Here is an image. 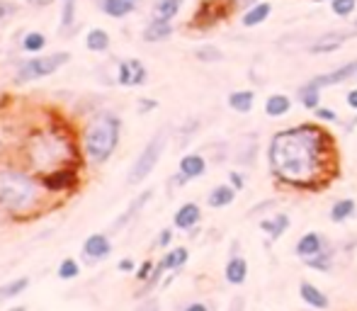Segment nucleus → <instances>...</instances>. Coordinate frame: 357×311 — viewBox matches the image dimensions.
I'll use <instances>...</instances> for the list:
<instances>
[{
    "mask_svg": "<svg viewBox=\"0 0 357 311\" xmlns=\"http://www.w3.org/2000/svg\"><path fill=\"white\" fill-rule=\"evenodd\" d=\"M268 163L280 183L296 190H319L338 173V146L319 124H296L273 134Z\"/></svg>",
    "mask_w": 357,
    "mask_h": 311,
    "instance_id": "f257e3e1",
    "label": "nucleus"
},
{
    "mask_svg": "<svg viewBox=\"0 0 357 311\" xmlns=\"http://www.w3.org/2000/svg\"><path fill=\"white\" fill-rule=\"evenodd\" d=\"M42 180L22 165H0V212L13 219L29 217L42 204Z\"/></svg>",
    "mask_w": 357,
    "mask_h": 311,
    "instance_id": "f03ea898",
    "label": "nucleus"
},
{
    "mask_svg": "<svg viewBox=\"0 0 357 311\" xmlns=\"http://www.w3.org/2000/svg\"><path fill=\"white\" fill-rule=\"evenodd\" d=\"M122 142V117L112 109L93 114L80 134V153L85 163L100 168L114 156Z\"/></svg>",
    "mask_w": 357,
    "mask_h": 311,
    "instance_id": "7ed1b4c3",
    "label": "nucleus"
},
{
    "mask_svg": "<svg viewBox=\"0 0 357 311\" xmlns=\"http://www.w3.org/2000/svg\"><path fill=\"white\" fill-rule=\"evenodd\" d=\"M75 142L66 134L49 129L27 142V165L32 173H49V170L63 168V165L75 163Z\"/></svg>",
    "mask_w": 357,
    "mask_h": 311,
    "instance_id": "20e7f679",
    "label": "nucleus"
},
{
    "mask_svg": "<svg viewBox=\"0 0 357 311\" xmlns=\"http://www.w3.org/2000/svg\"><path fill=\"white\" fill-rule=\"evenodd\" d=\"M71 61V54L68 52H54V54H37V56H29L24 61L17 63V71H15V83H34V80H42L54 76L56 71H61L66 63Z\"/></svg>",
    "mask_w": 357,
    "mask_h": 311,
    "instance_id": "39448f33",
    "label": "nucleus"
},
{
    "mask_svg": "<svg viewBox=\"0 0 357 311\" xmlns=\"http://www.w3.org/2000/svg\"><path fill=\"white\" fill-rule=\"evenodd\" d=\"M168 137H170V129L168 127H160L153 137L146 142V146L142 149V153L137 156V160L132 163L127 175V185H142L146 178L155 170L158 165L160 156L165 153V146H168Z\"/></svg>",
    "mask_w": 357,
    "mask_h": 311,
    "instance_id": "423d86ee",
    "label": "nucleus"
},
{
    "mask_svg": "<svg viewBox=\"0 0 357 311\" xmlns=\"http://www.w3.org/2000/svg\"><path fill=\"white\" fill-rule=\"evenodd\" d=\"M355 37H357V27L328 29V32H324V34H319L316 39H311L309 47H306V52L319 54V56H324V54H333V52H338L345 42H350V39H355Z\"/></svg>",
    "mask_w": 357,
    "mask_h": 311,
    "instance_id": "0eeeda50",
    "label": "nucleus"
},
{
    "mask_svg": "<svg viewBox=\"0 0 357 311\" xmlns=\"http://www.w3.org/2000/svg\"><path fill=\"white\" fill-rule=\"evenodd\" d=\"M39 180H42V188L49 195H63L75 190V185H78V170L73 165H63V168L49 170V173L39 175Z\"/></svg>",
    "mask_w": 357,
    "mask_h": 311,
    "instance_id": "6e6552de",
    "label": "nucleus"
},
{
    "mask_svg": "<svg viewBox=\"0 0 357 311\" xmlns=\"http://www.w3.org/2000/svg\"><path fill=\"white\" fill-rule=\"evenodd\" d=\"M357 78V59L355 61H348V63H340L338 68L328 73H321V76H314L311 80H306L304 88H311V90H324V88H331V85H340V83H348V80Z\"/></svg>",
    "mask_w": 357,
    "mask_h": 311,
    "instance_id": "1a4fd4ad",
    "label": "nucleus"
},
{
    "mask_svg": "<svg viewBox=\"0 0 357 311\" xmlns=\"http://www.w3.org/2000/svg\"><path fill=\"white\" fill-rule=\"evenodd\" d=\"M231 10H234L231 0H204V3L197 8V13H195L192 24L195 27H212V24H216L219 20L229 17Z\"/></svg>",
    "mask_w": 357,
    "mask_h": 311,
    "instance_id": "9d476101",
    "label": "nucleus"
},
{
    "mask_svg": "<svg viewBox=\"0 0 357 311\" xmlns=\"http://www.w3.org/2000/svg\"><path fill=\"white\" fill-rule=\"evenodd\" d=\"M117 83L124 88H139L149 83V68L142 59H124L117 63Z\"/></svg>",
    "mask_w": 357,
    "mask_h": 311,
    "instance_id": "9b49d317",
    "label": "nucleus"
},
{
    "mask_svg": "<svg viewBox=\"0 0 357 311\" xmlns=\"http://www.w3.org/2000/svg\"><path fill=\"white\" fill-rule=\"evenodd\" d=\"M80 255L88 265L102 263L112 255V241H109V234H90L88 238L83 241V248H80Z\"/></svg>",
    "mask_w": 357,
    "mask_h": 311,
    "instance_id": "f8f14e48",
    "label": "nucleus"
},
{
    "mask_svg": "<svg viewBox=\"0 0 357 311\" xmlns=\"http://www.w3.org/2000/svg\"><path fill=\"white\" fill-rule=\"evenodd\" d=\"M151 199H153V188H149V190H144V192H139L137 197H134L132 202H129V207L124 209V212L119 214L117 219H114V224L109 227V234H117V232H122L124 227H129V224H132L134 219H137L139 214L144 212V207L151 202Z\"/></svg>",
    "mask_w": 357,
    "mask_h": 311,
    "instance_id": "ddd939ff",
    "label": "nucleus"
},
{
    "mask_svg": "<svg viewBox=\"0 0 357 311\" xmlns=\"http://www.w3.org/2000/svg\"><path fill=\"white\" fill-rule=\"evenodd\" d=\"M326 248H328V241H326V236L319 232H306L294 245L296 255H299L301 260L314 258V255H319L321 250H326Z\"/></svg>",
    "mask_w": 357,
    "mask_h": 311,
    "instance_id": "4468645a",
    "label": "nucleus"
},
{
    "mask_svg": "<svg viewBox=\"0 0 357 311\" xmlns=\"http://www.w3.org/2000/svg\"><path fill=\"white\" fill-rule=\"evenodd\" d=\"M199 219H202V209H199L197 202H185L178 207V212L173 214V227L180 229V232H192L197 229Z\"/></svg>",
    "mask_w": 357,
    "mask_h": 311,
    "instance_id": "2eb2a0df",
    "label": "nucleus"
},
{
    "mask_svg": "<svg viewBox=\"0 0 357 311\" xmlns=\"http://www.w3.org/2000/svg\"><path fill=\"white\" fill-rule=\"evenodd\" d=\"M175 34V24L168 22V20H158V17H151V22L144 27L142 39L146 44H160L165 39H170Z\"/></svg>",
    "mask_w": 357,
    "mask_h": 311,
    "instance_id": "dca6fc26",
    "label": "nucleus"
},
{
    "mask_svg": "<svg viewBox=\"0 0 357 311\" xmlns=\"http://www.w3.org/2000/svg\"><path fill=\"white\" fill-rule=\"evenodd\" d=\"M270 15H273V3L260 0V3H255V5H250V8L243 10V15H241V24H243L245 29L260 27V24L268 22Z\"/></svg>",
    "mask_w": 357,
    "mask_h": 311,
    "instance_id": "f3484780",
    "label": "nucleus"
},
{
    "mask_svg": "<svg viewBox=\"0 0 357 311\" xmlns=\"http://www.w3.org/2000/svg\"><path fill=\"white\" fill-rule=\"evenodd\" d=\"M224 278L229 285H234V287H241V285L248 280V260L243 258V255H229V260H226V268H224Z\"/></svg>",
    "mask_w": 357,
    "mask_h": 311,
    "instance_id": "a211bd4d",
    "label": "nucleus"
},
{
    "mask_svg": "<svg viewBox=\"0 0 357 311\" xmlns=\"http://www.w3.org/2000/svg\"><path fill=\"white\" fill-rule=\"evenodd\" d=\"M178 173L185 175L188 180L202 178L207 173V158L202 153H185L178 163Z\"/></svg>",
    "mask_w": 357,
    "mask_h": 311,
    "instance_id": "6ab92c4d",
    "label": "nucleus"
},
{
    "mask_svg": "<svg viewBox=\"0 0 357 311\" xmlns=\"http://www.w3.org/2000/svg\"><path fill=\"white\" fill-rule=\"evenodd\" d=\"M190 260V250L185 245H175V248H168L163 253V258L158 260V265L165 270V273H178L188 265Z\"/></svg>",
    "mask_w": 357,
    "mask_h": 311,
    "instance_id": "aec40b11",
    "label": "nucleus"
},
{
    "mask_svg": "<svg viewBox=\"0 0 357 311\" xmlns=\"http://www.w3.org/2000/svg\"><path fill=\"white\" fill-rule=\"evenodd\" d=\"M299 297H301V302H304L306 307H311V309L324 311V309L331 307V302H328V297H326V292H321V289L316 287L314 282H306V280L299 285Z\"/></svg>",
    "mask_w": 357,
    "mask_h": 311,
    "instance_id": "412c9836",
    "label": "nucleus"
},
{
    "mask_svg": "<svg viewBox=\"0 0 357 311\" xmlns=\"http://www.w3.org/2000/svg\"><path fill=\"white\" fill-rule=\"evenodd\" d=\"M236 192H238V190L231 188V183L214 185V188L209 190V195H207V204L212 209H224V207H229V204H234Z\"/></svg>",
    "mask_w": 357,
    "mask_h": 311,
    "instance_id": "4be33fe9",
    "label": "nucleus"
},
{
    "mask_svg": "<svg viewBox=\"0 0 357 311\" xmlns=\"http://www.w3.org/2000/svg\"><path fill=\"white\" fill-rule=\"evenodd\" d=\"M98 8H100V13L107 15V17L124 20L137 10V3H134V0H102Z\"/></svg>",
    "mask_w": 357,
    "mask_h": 311,
    "instance_id": "5701e85b",
    "label": "nucleus"
},
{
    "mask_svg": "<svg viewBox=\"0 0 357 311\" xmlns=\"http://www.w3.org/2000/svg\"><path fill=\"white\" fill-rule=\"evenodd\" d=\"M109 47H112V37H109L107 29H102V27L88 29V34H85V49H88V52L105 54V52H109Z\"/></svg>",
    "mask_w": 357,
    "mask_h": 311,
    "instance_id": "b1692460",
    "label": "nucleus"
},
{
    "mask_svg": "<svg viewBox=\"0 0 357 311\" xmlns=\"http://www.w3.org/2000/svg\"><path fill=\"white\" fill-rule=\"evenodd\" d=\"M75 20H78V0H61V24H59L61 37H71L75 32Z\"/></svg>",
    "mask_w": 357,
    "mask_h": 311,
    "instance_id": "393cba45",
    "label": "nucleus"
},
{
    "mask_svg": "<svg viewBox=\"0 0 357 311\" xmlns=\"http://www.w3.org/2000/svg\"><path fill=\"white\" fill-rule=\"evenodd\" d=\"M289 109H291V98L284 93H275L265 100V114L273 119H280V117H284V114H289Z\"/></svg>",
    "mask_w": 357,
    "mask_h": 311,
    "instance_id": "a878e982",
    "label": "nucleus"
},
{
    "mask_svg": "<svg viewBox=\"0 0 357 311\" xmlns=\"http://www.w3.org/2000/svg\"><path fill=\"white\" fill-rule=\"evenodd\" d=\"M289 224H291V222H289V217L280 212V214H273L270 219H263V222H260V229H263V232L268 234L273 241H278V238H282V236L287 234Z\"/></svg>",
    "mask_w": 357,
    "mask_h": 311,
    "instance_id": "bb28decb",
    "label": "nucleus"
},
{
    "mask_svg": "<svg viewBox=\"0 0 357 311\" xmlns=\"http://www.w3.org/2000/svg\"><path fill=\"white\" fill-rule=\"evenodd\" d=\"M226 103H229V107L234 109V112L248 114L250 109H253V105H255V93H253V90H234Z\"/></svg>",
    "mask_w": 357,
    "mask_h": 311,
    "instance_id": "cd10ccee",
    "label": "nucleus"
},
{
    "mask_svg": "<svg viewBox=\"0 0 357 311\" xmlns=\"http://www.w3.org/2000/svg\"><path fill=\"white\" fill-rule=\"evenodd\" d=\"M47 44H49L47 34L37 32V29H29L22 37V42H20V49H22L24 54H29V56H37V54H42L44 49H47Z\"/></svg>",
    "mask_w": 357,
    "mask_h": 311,
    "instance_id": "c85d7f7f",
    "label": "nucleus"
},
{
    "mask_svg": "<svg viewBox=\"0 0 357 311\" xmlns=\"http://www.w3.org/2000/svg\"><path fill=\"white\" fill-rule=\"evenodd\" d=\"M183 5H185V0H155L153 3V17L173 22V20L183 13Z\"/></svg>",
    "mask_w": 357,
    "mask_h": 311,
    "instance_id": "c756f323",
    "label": "nucleus"
},
{
    "mask_svg": "<svg viewBox=\"0 0 357 311\" xmlns=\"http://www.w3.org/2000/svg\"><path fill=\"white\" fill-rule=\"evenodd\" d=\"M357 212V204H355V199H350V197H343V199H335L333 204H331V222H335V224H343V222H348L350 217Z\"/></svg>",
    "mask_w": 357,
    "mask_h": 311,
    "instance_id": "7c9ffc66",
    "label": "nucleus"
},
{
    "mask_svg": "<svg viewBox=\"0 0 357 311\" xmlns=\"http://www.w3.org/2000/svg\"><path fill=\"white\" fill-rule=\"evenodd\" d=\"M27 287H29V278H24V275L22 278H15V280H10V282L0 285V302L20 297L22 292H27Z\"/></svg>",
    "mask_w": 357,
    "mask_h": 311,
    "instance_id": "2f4dec72",
    "label": "nucleus"
},
{
    "mask_svg": "<svg viewBox=\"0 0 357 311\" xmlns=\"http://www.w3.org/2000/svg\"><path fill=\"white\" fill-rule=\"evenodd\" d=\"M304 265L311 270H319V273H328L333 268V250H331V245L326 250H321L319 255H314V258H306Z\"/></svg>",
    "mask_w": 357,
    "mask_h": 311,
    "instance_id": "473e14b6",
    "label": "nucleus"
},
{
    "mask_svg": "<svg viewBox=\"0 0 357 311\" xmlns=\"http://www.w3.org/2000/svg\"><path fill=\"white\" fill-rule=\"evenodd\" d=\"M195 59L199 63H219L224 59V52L219 47H214V44H202V47L195 49Z\"/></svg>",
    "mask_w": 357,
    "mask_h": 311,
    "instance_id": "72a5a7b5",
    "label": "nucleus"
},
{
    "mask_svg": "<svg viewBox=\"0 0 357 311\" xmlns=\"http://www.w3.org/2000/svg\"><path fill=\"white\" fill-rule=\"evenodd\" d=\"M56 275H59V280H75L80 275V263L75 258H63L61 263H59V268H56Z\"/></svg>",
    "mask_w": 357,
    "mask_h": 311,
    "instance_id": "f704fd0d",
    "label": "nucleus"
},
{
    "mask_svg": "<svg viewBox=\"0 0 357 311\" xmlns=\"http://www.w3.org/2000/svg\"><path fill=\"white\" fill-rule=\"evenodd\" d=\"M296 95H299V103L304 105L306 109H311V112H314L316 107H321V90H311L301 85V88L296 90Z\"/></svg>",
    "mask_w": 357,
    "mask_h": 311,
    "instance_id": "c9c22d12",
    "label": "nucleus"
},
{
    "mask_svg": "<svg viewBox=\"0 0 357 311\" xmlns=\"http://www.w3.org/2000/svg\"><path fill=\"white\" fill-rule=\"evenodd\" d=\"M331 13L335 17H350L357 13V0H331Z\"/></svg>",
    "mask_w": 357,
    "mask_h": 311,
    "instance_id": "e433bc0d",
    "label": "nucleus"
},
{
    "mask_svg": "<svg viewBox=\"0 0 357 311\" xmlns=\"http://www.w3.org/2000/svg\"><path fill=\"white\" fill-rule=\"evenodd\" d=\"M153 270H155V263H153V260H144V263L142 265H139V268H137V273H134V278H137V282H146V280H149L151 278V275H153Z\"/></svg>",
    "mask_w": 357,
    "mask_h": 311,
    "instance_id": "4c0bfd02",
    "label": "nucleus"
},
{
    "mask_svg": "<svg viewBox=\"0 0 357 311\" xmlns=\"http://www.w3.org/2000/svg\"><path fill=\"white\" fill-rule=\"evenodd\" d=\"M314 114H316V119H319V122H338V112H335V109L316 107Z\"/></svg>",
    "mask_w": 357,
    "mask_h": 311,
    "instance_id": "58836bf2",
    "label": "nucleus"
},
{
    "mask_svg": "<svg viewBox=\"0 0 357 311\" xmlns=\"http://www.w3.org/2000/svg\"><path fill=\"white\" fill-rule=\"evenodd\" d=\"M155 107H158V100H153V98H142V100H139V105H137V112H139V114H149V112H153Z\"/></svg>",
    "mask_w": 357,
    "mask_h": 311,
    "instance_id": "ea45409f",
    "label": "nucleus"
},
{
    "mask_svg": "<svg viewBox=\"0 0 357 311\" xmlns=\"http://www.w3.org/2000/svg\"><path fill=\"white\" fill-rule=\"evenodd\" d=\"M173 229H163V232L158 234V238H155V245H158V248H165L168 250L170 248V243H173Z\"/></svg>",
    "mask_w": 357,
    "mask_h": 311,
    "instance_id": "a19ab883",
    "label": "nucleus"
},
{
    "mask_svg": "<svg viewBox=\"0 0 357 311\" xmlns=\"http://www.w3.org/2000/svg\"><path fill=\"white\" fill-rule=\"evenodd\" d=\"M137 311H160V302H158L155 297H151V294H149V297H144V299H142V304L137 307Z\"/></svg>",
    "mask_w": 357,
    "mask_h": 311,
    "instance_id": "79ce46f5",
    "label": "nucleus"
},
{
    "mask_svg": "<svg viewBox=\"0 0 357 311\" xmlns=\"http://www.w3.org/2000/svg\"><path fill=\"white\" fill-rule=\"evenodd\" d=\"M229 183H231V188H236L241 192V190L245 188V178H243V173H238V170H231L229 173Z\"/></svg>",
    "mask_w": 357,
    "mask_h": 311,
    "instance_id": "37998d69",
    "label": "nucleus"
},
{
    "mask_svg": "<svg viewBox=\"0 0 357 311\" xmlns=\"http://www.w3.org/2000/svg\"><path fill=\"white\" fill-rule=\"evenodd\" d=\"M117 270L119 273H137V263H134L132 258H122L117 263Z\"/></svg>",
    "mask_w": 357,
    "mask_h": 311,
    "instance_id": "c03bdc74",
    "label": "nucleus"
},
{
    "mask_svg": "<svg viewBox=\"0 0 357 311\" xmlns=\"http://www.w3.org/2000/svg\"><path fill=\"white\" fill-rule=\"evenodd\" d=\"M243 309H245V299L238 294V297L231 299V304H229V309H226V311H243Z\"/></svg>",
    "mask_w": 357,
    "mask_h": 311,
    "instance_id": "a18cd8bd",
    "label": "nucleus"
},
{
    "mask_svg": "<svg viewBox=\"0 0 357 311\" xmlns=\"http://www.w3.org/2000/svg\"><path fill=\"white\" fill-rule=\"evenodd\" d=\"M345 103H348L350 109H355V112H357V88L348 90V95H345Z\"/></svg>",
    "mask_w": 357,
    "mask_h": 311,
    "instance_id": "49530a36",
    "label": "nucleus"
},
{
    "mask_svg": "<svg viewBox=\"0 0 357 311\" xmlns=\"http://www.w3.org/2000/svg\"><path fill=\"white\" fill-rule=\"evenodd\" d=\"M185 311H212V309H209V304H204V302H192L185 307Z\"/></svg>",
    "mask_w": 357,
    "mask_h": 311,
    "instance_id": "de8ad7c7",
    "label": "nucleus"
},
{
    "mask_svg": "<svg viewBox=\"0 0 357 311\" xmlns=\"http://www.w3.org/2000/svg\"><path fill=\"white\" fill-rule=\"evenodd\" d=\"M255 3H260V0H231V5L234 8H250V5H255Z\"/></svg>",
    "mask_w": 357,
    "mask_h": 311,
    "instance_id": "09e8293b",
    "label": "nucleus"
},
{
    "mask_svg": "<svg viewBox=\"0 0 357 311\" xmlns=\"http://www.w3.org/2000/svg\"><path fill=\"white\" fill-rule=\"evenodd\" d=\"M54 0H27V5H32V8H49Z\"/></svg>",
    "mask_w": 357,
    "mask_h": 311,
    "instance_id": "8fccbe9b",
    "label": "nucleus"
},
{
    "mask_svg": "<svg viewBox=\"0 0 357 311\" xmlns=\"http://www.w3.org/2000/svg\"><path fill=\"white\" fill-rule=\"evenodd\" d=\"M13 13V8H10V3H0V20L5 17V15Z\"/></svg>",
    "mask_w": 357,
    "mask_h": 311,
    "instance_id": "3c124183",
    "label": "nucleus"
},
{
    "mask_svg": "<svg viewBox=\"0 0 357 311\" xmlns=\"http://www.w3.org/2000/svg\"><path fill=\"white\" fill-rule=\"evenodd\" d=\"M355 127H357V117H353L348 124H345V129H348V132H350V129H355Z\"/></svg>",
    "mask_w": 357,
    "mask_h": 311,
    "instance_id": "603ef678",
    "label": "nucleus"
},
{
    "mask_svg": "<svg viewBox=\"0 0 357 311\" xmlns=\"http://www.w3.org/2000/svg\"><path fill=\"white\" fill-rule=\"evenodd\" d=\"M8 311H27V307H10Z\"/></svg>",
    "mask_w": 357,
    "mask_h": 311,
    "instance_id": "864d4df0",
    "label": "nucleus"
},
{
    "mask_svg": "<svg viewBox=\"0 0 357 311\" xmlns=\"http://www.w3.org/2000/svg\"><path fill=\"white\" fill-rule=\"evenodd\" d=\"M311 3H331V0H311Z\"/></svg>",
    "mask_w": 357,
    "mask_h": 311,
    "instance_id": "5fc2aeb1",
    "label": "nucleus"
},
{
    "mask_svg": "<svg viewBox=\"0 0 357 311\" xmlns=\"http://www.w3.org/2000/svg\"><path fill=\"white\" fill-rule=\"evenodd\" d=\"M3 149H5V144H3V139H0V153H3Z\"/></svg>",
    "mask_w": 357,
    "mask_h": 311,
    "instance_id": "6e6d98bb",
    "label": "nucleus"
},
{
    "mask_svg": "<svg viewBox=\"0 0 357 311\" xmlns=\"http://www.w3.org/2000/svg\"><path fill=\"white\" fill-rule=\"evenodd\" d=\"M93 3H95V5H100V3H102V0H93Z\"/></svg>",
    "mask_w": 357,
    "mask_h": 311,
    "instance_id": "4d7b16f0",
    "label": "nucleus"
},
{
    "mask_svg": "<svg viewBox=\"0 0 357 311\" xmlns=\"http://www.w3.org/2000/svg\"><path fill=\"white\" fill-rule=\"evenodd\" d=\"M134 3H137V0H134Z\"/></svg>",
    "mask_w": 357,
    "mask_h": 311,
    "instance_id": "13d9d810",
    "label": "nucleus"
},
{
    "mask_svg": "<svg viewBox=\"0 0 357 311\" xmlns=\"http://www.w3.org/2000/svg\"><path fill=\"white\" fill-rule=\"evenodd\" d=\"M355 24H357V22H355Z\"/></svg>",
    "mask_w": 357,
    "mask_h": 311,
    "instance_id": "bf43d9fd",
    "label": "nucleus"
}]
</instances>
